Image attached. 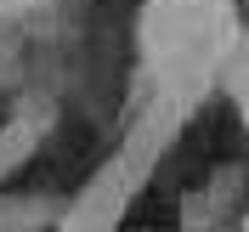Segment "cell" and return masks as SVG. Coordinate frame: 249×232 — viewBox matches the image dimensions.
I'll list each match as a JSON object with an SVG mask.
<instances>
[{
	"mask_svg": "<svg viewBox=\"0 0 249 232\" xmlns=\"http://www.w3.org/2000/svg\"><path fill=\"white\" fill-rule=\"evenodd\" d=\"M34 0H0V12H29Z\"/></svg>",
	"mask_w": 249,
	"mask_h": 232,
	"instance_id": "obj_1",
	"label": "cell"
}]
</instances>
